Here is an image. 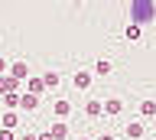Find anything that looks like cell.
Returning <instances> with one entry per match:
<instances>
[{"mask_svg":"<svg viewBox=\"0 0 156 140\" xmlns=\"http://www.w3.org/2000/svg\"><path fill=\"white\" fill-rule=\"evenodd\" d=\"M0 124H3V130H13L20 124V117H16V111H3V117H0Z\"/></svg>","mask_w":156,"mask_h":140,"instance_id":"9","label":"cell"},{"mask_svg":"<svg viewBox=\"0 0 156 140\" xmlns=\"http://www.w3.org/2000/svg\"><path fill=\"white\" fill-rule=\"evenodd\" d=\"M150 20H156V3L153 0H133L130 3V26H140Z\"/></svg>","mask_w":156,"mask_h":140,"instance_id":"1","label":"cell"},{"mask_svg":"<svg viewBox=\"0 0 156 140\" xmlns=\"http://www.w3.org/2000/svg\"><path fill=\"white\" fill-rule=\"evenodd\" d=\"M75 140H91V137H75Z\"/></svg>","mask_w":156,"mask_h":140,"instance_id":"22","label":"cell"},{"mask_svg":"<svg viewBox=\"0 0 156 140\" xmlns=\"http://www.w3.org/2000/svg\"><path fill=\"white\" fill-rule=\"evenodd\" d=\"M85 114L88 117H101V114H104V101H98V98L85 101Z\"/></svg>","mask_w":156,"mask_h":140,"instance_id":"5","label":"cell"},{"mask_svg":"<svg viewBox=\"0 0 156 140\" xmlns=\"http://www.w3.org/2000/svg\"><path fill=\"white\" fill-rule=\"evenodd\" d=\"M46 91V85H42V78H26V95H33V98H39Z\"/></svg>","mask_w":156,"mask_h":140,"instance_id":"7","label":"cell"},{"mask_svg":"<svg viewBox=\"0 0 156 140\" xmlns=\"http://www.w3.org/2000/svg\"><path fill=\"white\" fill-rule=\"evenodd\" d=\"M16 88H20V81H16V78L0 75V95H10V91H16Z\"/></svg>","mask_w":156,"mask_h":140,"instance_id":"8","label":"cell"},{"mask_svg":"<svg viewBox=\"0 0 156 140\" xmlns=\"http://www.w3.org/2000/svg\"><path fill=\"white\" fill-rule=\"evenodd\" d=\"M20 108L36 111V108H39V98H33V95H26V91H23V95H20Z\"/></svg>","mask_w":156,"mask_h":140,"instance_id":"12","label":"cell"},{"mask_svg":"<svg viewBox=\"0 0 156 140\" xmlns=\"http://www.w3.org/2000/svg\"><path fill=\"white\" fill-rule=\"evenodd\" d=\"M3 72H7V59H3V56H0V75H3Z\"/></svg>","mask_w":156,"mask_h":140,"instance_id":"20","label":"cell"},{"mask_svg":"<svg viewBox=\"0 0 156 140\" xmlns=\"http://www.w3.org/2000/svg\"><path fill=\"white\" fill-rule=\"evenodd\" d=\"M124 130H127V137H130V140H140V137L146 134V127L140 124V120H130V124H127Z\"/></svg>","mask_w":156,"mask_h":140,"instance_id":"6","label":"cell"},{"mask_svg":"<svg viewBox=\"0 0 156 140\" xmlns=\"http://www.w3.org/2000/svg\"><path fill=\"white\" fill-rule=\"evenodd\" d=\"M49 137H52V140H65V137H68V124H65V120H52Z\"/></svg>","mask_w":156,"mask_h":140,"instance_id":"2","label":"cell"},{"mask_svg":"<svg viewBox=\"0 0 156 140\" xmlns=\"http://www.w3.org/2000/svg\"><path fill=\"white\" fill-rule=\"evenodd\" d=\"M58 81H62V75H58L55 69H52V72H46V75H42V85H46V88H58Z\"/></svg>","mask_w":156,"mask_h":140,"instance_id":"13","label":"cell"},{"mask_svg":"<svg viewBox=\"0 0 156 140\" xmlns=\"http://www.w3.org/2000/svg\"><path fill=\"white\" fill-rule=\"evenodd\" d=\"M127 39H130V42L140 39V26H127Z\"/></svg>","mask_w":156,"mask_h":140,"instance_id":"17","label":"cell"},{"mask_svg":"<svg viewBox=\"0 0 156 140\" xmlns=\"http://www.w3.org/2000/svg\"><path fill=\"white\" fill-rule=\"evenodd\" d=\"M0 140H13V130H0Z\"/></svg>","mask_w":156,"mask_h":140,"instance_id":"18","label":"cell"},{"mask_svg":"<svg viewBox=\"0 0 156 140\" xmlns=\"http://www.w3.org/2000/svg\"><path fill=\"white\" fill-rule=\"evenodd\" d=\"M91 78H94L91 72H75V75H72V85L85 91V88H91Z\"/></svg>","mask_w":156,"mask_h":140,"instance_id":"3","label":"cell"},{"mask_svg":"<svg viewBox=\"0 0 156 140\" xmlns=\"http://www.w3.org/2000/svg\"><path fill=\"white\" fill-rule=\"evenodd\" d=\"M52 108H55V114H58V117H65L68 111H72V101H68V98H58L55 104H52Z\"/></svg>","mask_w":156,"mask_h":140,"instance_id":"14","label":"cell"},{"mask_svg":"<svg viewBox=\"0 0 156 140\" xmlns=\"http://www.w3.org/2000/svg\"><path fill=\"white\" fill-rule=\"evenodd\" d=\"M94 72H98V75H107V72H111V62H107V59H98L94 62Z\"/></svg>","mask_w":156,"mask_h":140,"instance_id":"16","label":"cell"},{"mask_svg":"<svg viewBox=\"0 0 156 140\" xmlns=\"http://www.w3.org/2000/svg\"><path fill=\"white\" fill-rule=\"evenodd\" d=\"M0 101H3V108H7V111H16V108H20V95H16V91L0 95Z\"/></svg>","mask_w":156,"mask_h":140,"instance_id":"10","label":"cell"},{"mask_svg":"<svg viewBox=\"0 0 156 140\" xmlns=\"http://www.w3.org/2000/svg\"><path fill=\"white\" fill-rule=\"evenodd\" d=\"M140 114H143V117H153L156 114V101H140Z\"/></svg>","mask_w":156,"mask_h":140,"instance_id":"15","label":"cell"},{"mask_svg":"<svg viewBox=\"0 0 156 140\" xmlns=\"http://www.w3.org/2000/svg\"><path fill=\"white\" fill-rule=\"evenodd\" d=\"M10 78H16V81L29 78V65L26 62H13V65H10Z\"/></svg>","mask_w":156,"mask_h":140,"instance_id":"4","label":"cell"},{"mask_svg":"<svg viewBox=\"0 0 156 140\" xmlns=\"http://www.w3.org/2000/svg\"><path fill=\"white\" fill-rule=\"evenodd\" d=\"M98 140H114V137H111V134H101V137H98Z\"/></svg>","mask_w":156,"mask_h":140,"instance_id":"21","label":"cell"},{"mask_svg":"<svg viewBox=\"0 0 156 140\" xmlns=\"http://www.w3.org/2000/svg\"><path fill=\"white\" fill-rule=\"evenodd\" d=\"M20 140H39V134H29V130H26V134H23Z\"/></svg>","mask_w":156,"mask_h":140,"instance_id":"19","label":"cell"},{"mask_svg":"<svg viewBox=\"0 0 156 140\" xmlns=\"http://www.w3.org/2000/svg\"><path fill=\"white\" fill-rule=\"evenodd\" d=\"M120 111H124V101L120 98H107L104 101V114H120Z\"/></svg>","mask_w":156,"mask_h":140,"instance_id":"11","label":"cell"}]
</instances>
